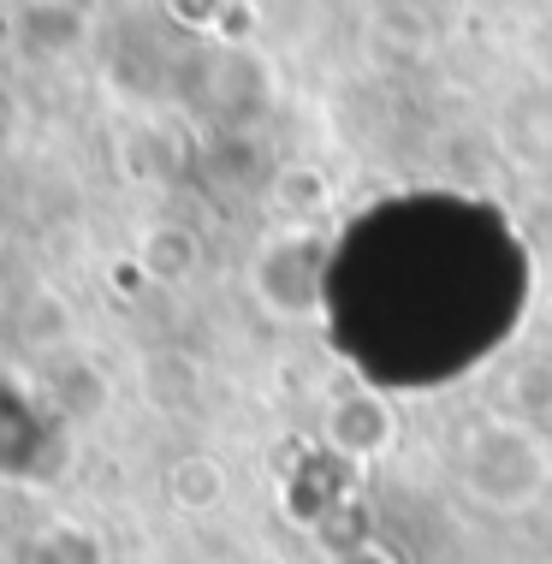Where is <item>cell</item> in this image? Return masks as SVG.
Listing matches in <instances>:
<instances>
[{
    "label": "cell",
    "mask_w": 552,
    "mask_h": 564,
    "mask_svg": "<svg viewBox=\"0 0 552 564\" xmlns=\"http://www.w3.org/2000/svg\"><path fill=\"white\" fill-rule=\"evenodd\" d=\"M552 481V452L529 422L494 416L464 446V487L481 499V511H529Z\"/></svg>",
    "instance_id": "cell-1"
}]
</instances>
